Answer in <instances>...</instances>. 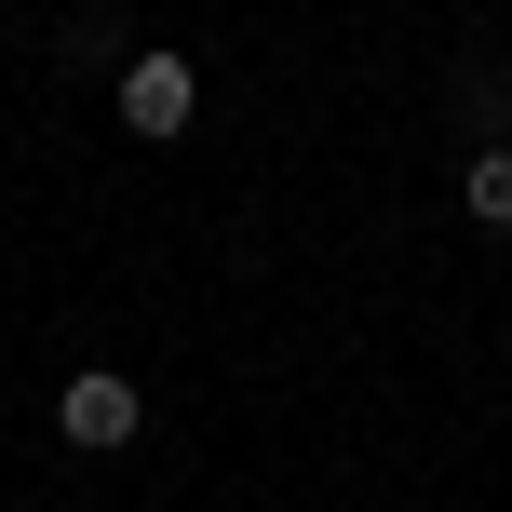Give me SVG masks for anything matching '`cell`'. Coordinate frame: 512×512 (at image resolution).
I'll list each match as a JSON object with an SVG mask.
<instances>
[{
	"instance_id": "6da1fadb",
	"label": "cell",
	"mask_w": 512,
	"mask_h": 512,
	"mask_svg": "<svg viewBox=\"0 0 512 512\" xmlns=\"http://www.w3.org/2000/svg\"><path fill=\"white\" fill-rule=\"evenodd\" d=\"M108 95H122V135H189V108H203V81H189V54H122V81H108Z\"/></svg>"
},
{
	"instance_id": "7a4b0ae2",
	"label": "cell",
	"mask_w": 512,
	"mask_h": 512,
	"mask_svg": "<svg viewBox=\"0 0 512 512\" xmlns=\"http://www.w3.org/2000/svg\"><path fill=\"white\" fill-rule=\"evenodd\" d=\"M135 418H149V391L108 378V364H81V378L54 391V432H68V445H135Z\"/></svg>"
},
{
	"instance_id": "3957f363",
	"label": "cell",
	"mask_w": 512,
	"mask_h": 512,
	"mask_svg": "<svg viewBox=\"0 0 512 512\" xmlns=\"http://www.w3.org/2000/svg\"><path fill=\"white\" fill-rule=\"evenodd\" d=\"M459 122H472V149H512V68H472L459 81Z\"/></svg>"
},
{
	"instance_id": "277c9868",
	"label": "cell",
	"mask_w": 512,
	"mask_h": 512,
	"mask_svg": "<svg viewBox=\"0 0 512 512\" xmlns=\"http://www.w3.org/2000/svg\"><path fill=\"white\" fill-rule=\"evenodd\" d=\"M68 68H108V81H122V14H108V0L68 14Z\"/></svg>"
},
{
	"instance_id": "5b68a950",
	"label": "cell",
	"mask_w": 512,
	"mask_h": 512,
	"mask_svg": "<svg viewBox=\"0 0 512 512\" xmlns=\"http://www.w3.org/2000/svg\"><path fill=\"white\" fill-rule=\"evenodd\" d=\"M459 203L486 216V230H512V149H472V176H459Z\"/></svg>"
}]
</instances>
